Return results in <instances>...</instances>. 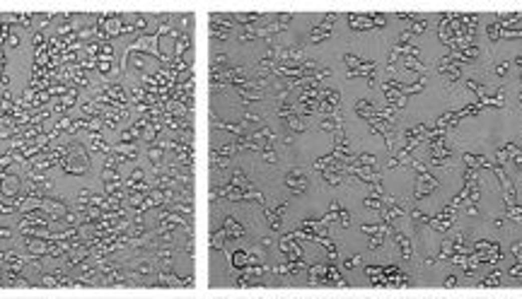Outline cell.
Instances as JSON below:
<instances>
[{
  "label": "cell",
  "mask_w": 522,
  "mask_h": 299,
  "mask_svg": "<svg viewBox=\"0 0 522 299\" xmlns=\"http://www.w3.org/2000/svg\"><path fill=\"white\" fill-rule=\"evenodd\" d=\"M13 299H189V297H13Z\"/></svg>",
  "instance_id": "cell-1"
}]
</instances>
